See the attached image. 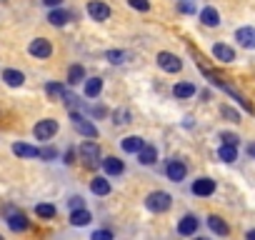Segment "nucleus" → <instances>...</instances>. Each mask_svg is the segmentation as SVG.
<instances>
[{"label": "nucleus", "mask_w": 255, "mask_h": 240, "mask_svg": "<svg viewBox=\"0 0 255 240\" xmlns=\"http://www.w3.org/2000/svg\"><path fill=\"white\" fill-rule=\"evenodd\" d=\"M145 205H148V210H153V213H165V210L173 205V198H170V193H165V190H155V193H150V195L145 198Z\"/></svg>", "instance_id": "nucleus-1"}, {"label": "nucleus", "mask_w": 255, "mask_h": 240, "mask_svg": "<svg viewBox=\"0 0 255 240\" xmlns=\"http://www.w3.org/2000/svg\"><path fill=\"white\" fill-rule=\"evenodd\" d=\"M70 123H73V128H75L80 135H85V138H98V128H95V123H90V120L83 118L80 113H70Z\"/></svg>", "instance_id": "nucleus-2"}, {"label": "nucleus", "mask_w": 255, "mask_h": 240, "mask_svg": "<svg viewBox=\"0 0 255 240\" xmlns=\"http://www.w3.org/2000/svg\"><path fill=\"white\" fill-rule=\"evenodd\" d=\"M80 155H83V163H85L88 168H95V165L100 163V148H98V143L85 140V143L80 145Z\"/></svg>", "instance_id": "nucleus-3"}, {"label": "nucleus", "mask_w": 255, "mask_h": 240, "mask_svg": "<svg viewBox=\"0 0 255 240\" xmlns=\"http://www.w3.org/2000/svg\"><path fill=\"white\" fill-rule=\"evenodd\" d=\"M35 138L38 140H50L55 133H58V120H53V118H45V120H40V123L35 125Z\"/></svg>", "instance_id": "nucleus-4"}, {"label": "nucleus", "mask_w": 255, "mask_h": 240, "mask_svg": "<svg viewBox=\"0 0 255 240\" xmlns=\"http://www.w3.org/2000/svg\"><path fill=\"white\" fill-rule=\"evenodd\" d=\"M158 65H160L165 73H180V68H183L180 58L173 55V53H158Z\"/></svg>", "instance_id": "nucleus-5"}, {"label": "nucleus", "mask_w": 255, "mask_h": 240, "mask_svg": "<svg viewBox=\"0 0 255 240\" xmlns=\"http://www.w3.org/2000/svg\"><path fill=\"white\" fill-rule=\"evenodd\" d=\"M88 15H90L93 20L103 23V20L110 18V8H108L105 3H100V0H90V3H88Z\"/></svg>", "instance_id": "nucleus-6"}, {"label": "nucleus", "mask_w": 255, "mask_h": 240, "mask_svg": "<svg viewBox=\"0 0 255 240\" xmlns=\"http://www.w3.org/2000/svg\"><path fill=\"white\" fill-rule=\"evenodd\" d=\"M28 50H30V55H35V58H50V55H53V45H50L45 38H35Z\"/></svg>", "instance_id": "nucleus-7"}, {"label": "nucleus", "mask_w": 255, "mask_h": 240, "mask_svg": "<svg viewBox=\"0 0 255 240\" xmlns=\"http://www.w3.org/2000/svg\"><path fill=\"white\" fill-rule=\"evenodd\" d=\"M165 173H168V178H170L173 183H180V180H185V175H188V168H185V163H180V160H170Z\"/></svg>", "instance_id": "nucleus-8"}, {"label": "nucleus", "mask_w": 255, "mask_h": 240, "mask_svg": "<svg viewBox=\"0 0 255 240\" xmlns=\"http://www.w3.org/2000/svg\"><path fill=\"white\" fill-rule=\"evenodd\" d=\"M193 193L200 195V198L213 195V193H215V180H210V178H198V180L193 183Z\"/></svg>", "instance_id": "nucleus-9"}, {"label": "nucleus", "mask_w": 255, "mask_h": 240, "mask_svg": "<svg viewBox=\"0 0 255 240\" xmlns=\"http://www.w3.org/2000/svg\"><path fill=\"white\" fill-rule=\"evenodd\" d=\"M213 55H215V60H223V63H233L235 60V50L228 48L225 43H215L213 45Z\"/></svg>", "instance_id": "nucleus-10"}, {"label": "nucleus", "mask_w": 255, "mask_h": 240, "mask_svg": "<svg viewBox=\"0 0 255 240\" xmlns=\"http://www.w3.org/2000/svg\"><path fill=\"white\" fill-rule=\"evenodd\" d=\"M198 230V218L195 215H183L180 223H178V233L180 235H193Z\"/></svg>", "instance_id": "nucleus-11"}, {"label": "nucleus", "mask_w": 255, "mask_h": 240, "mask_svg": "<svg viewBox=\"0 0 255 240\" xmlns=\"http://www.w3.org/2000/svg\"><path fill=\"white\" fill-rule=\"evenodd\" d=\"M235 40L243 45V48H255V28H240L235 33Z\"/></svg>", "instance_id": "nucleus-12"}, {"label": "nucleus", "mask_w": 255, "mask_h": 240, "mask_svg": "<svg viewBox=\"0 0 255 240\" xmlns=\"http://www.w3.org/2000/svg\"><path fill=\"white\" fill-rule=\"evenodd\" d=\"M13 153L18 158H40V150L35 145H28V143H15L13 145Z\"/></svg>", "instance_id": "nucleus-13"}, {"label": "nucleus", "mask_w": 255, "mask_h": 240, "mask_svg": "<svg viewBox=\"0 0 255 240\" xmlns=\"http://www.w3.org/2000/svg\"><path fill=\"white\" fill-rule=\"evenodd\" d=\"M8 225H10V230H15V233H23V230H28V218L23 215V213H10L8 215Z\"/></svg>", "instance_id": "nucleus-14"}, {"label": "nucleus", "mask_w": 255, "mask_h": 240, "mask_svg": "<svg viewBox=\"0 0 255 240\" xmlns=\"http://www.w3.org/2000/svg\"><path fill=\"white\" fill-rule=\"evenodd\" d=\"M200 20H203V25L215 28V25H220V13L215 8H203L200 10Z\"/></svg>", "instance_id": "nucleus-15"}, {"label": "nucleus", "mask_w": 255, "mask_h": 240, "mask_svg": "<svg viewBox=\"0 0 255 240\" xmlns=\"http://www.w3.org/2000/svg\"><path fill=\"white\" fill-rule=\"evenodd\" d=\"M3 80H5L10 88H20V85L25 83V75H23L20 70H13V68H8V70H3Z\"/></svg>", "instance_id": "nucleus-16"}, {"label": "nucleus", "mask_w": 255, "mask_h": 240, "mask_svg": "<svg viewBox=\"0 0 255 240\" xmlns=\"http://www.w3.org/2000/svg\"><path fill=\"white\" fill-rule=\"evenodd\" d=\"M173 95H175L178 100L193 98V95H195V85H193V83H188V80H183V83H178V85L173 88Z\"/></svg>", "instance_id": "nucleus-17"}, {"label": "nucleus", "mask_w": 255, "mask_h": 240, "mask_svg": "<svg viewBox=\"0 0 255 240\" xmlns=\"http://www.w3.org/2000/svg\"><path fill=\"white\" fill-rule=\"evenodd\" d=\"M138 160H140L143 165H153V163L158 160V150H155L153 145H148V143H145V145L138 150Z\"/></svg>", "instance_id": "nucleus-18"}, {"label": "nucleus", "mask_w": 255, "mask_h": 240, "mask_svg": "<svg viewBox=\"0 0 255 240\" xmlns=\"http://www.w3.org/2000/svg\"><path fill=\"white\" fill-rule=\"evenodd\" d=\"M218 158H220L223 163H233V160H238V145H228V143H223V145L218 148Z\"/></svg>", "instance_id": "nucleus-19"}, {"label": "nucleus", "mask_w": 255, "mask_h": 240, "mask_svg": "<svg viewBox=\"0 0 255 240\" xmlns=\"http://www.w3.org/2000/svg\"><path fill=\"white\" fill-rule=\"evenodd\" d=\"M120 145H123V150H125V153H138V150L145 145V140H143V138H138V135H128Z\"/></svg>", "instance_id": "nucleus-20"}, {"label": "nucleus", "mask_w": 255, "mask_h": 240, "mask_svg": "<svg viewBox=\"0 0 255 240\" xmlns=\"http://www.w3.org/2000/svg\"><path fill=\"white\" fill-rule=\"evenodd\" d=\"M103 168H105L108 175H120V173L125 170V165H123L120 158H105V160H103Z\"/></svg>", "instance_id": "nucleus-21"}, {"label": "nucleus", "mask_w": 255, "mask_h": 240, "mask_svg": "<svg viewBox=\"0 0 255 240\" xmlns=\"http://www.w3.org/2000/svg\"><path fill=\"white\" fill-rule=\"evenodd\" d=\"M90 190H93L95 195H108V193H110V183H108L103 175H95L93 183H90Z\"/></svg>", "instance_id": "nucleus-22"}, {"label": "nucleus", "mask_w": 255, "mask_h": 240, "mask_svg": "<svg viewBox=\"0 0 255 240\" xmlns=\"http://www.w3.org/2000/svg\"><path fill=\"white\" fill-rule=\"evenodd\" d=\"M90 220H93V218H90V213H88L85 208H75V210L70 213V223L78 225V228H80V225H88Z\"/></svg>", "instance_id": "nucleus-23"}, {"label": "nucleus", "mask_w": 255, "mask_h": 240, "mask_svg": "<svg viewBox=\"0 0 255 240\" xmlns=\"http://www.w3.org/2000/svg\"><path fill=\"white\" fill-rule=\"evenodd\" d=\"M208 228H210L215 235H228V233H230V228H228V225L223 223V218H218V215H210V218H208Z\"/></svg>", "instance_id": "nucleus-24"}, {"label": "nucleus", "mask_w": 255, "mask_h": 240, "mask_svg": "<svg viewBox=\"0 0 255 240\" xmlns=\"http://www.w3.org/2000/svg\"><path fill=\"white\" fill-rule=\"evenodd\" d=\"M70 18H73V15H70V13H65V10H60V8H53V13L48 15L50 25H58V28H60V25H65Z\"/></svg>", "instance_id": "nucleus-25"}, {"label": "nucleus", "mask_w": 255, "mask_h": 240, "mask_svg": "<svg viewBox=\"0 0 255 240\" xmlns=\"http://www.w3.org/2000/svg\"><path fill=\"white\" fill-rule=\"evenodd\" d=\"M100 90H103V80H100V78H90V80H85V95H88V98H98Z\"/></svg>", "instance_id": "nucleus-26"}, {"label": "nucleus", "mask_w": 255, "mask_h": 240, "mask_svg": "<svg viewBox=\"0 0 255 240\" xmlns=\"http://www.w3.org/2000/svg\"><path fill=\"white\" fill-rule=\"evenodd\" d=\"M83 80H85V68H83V65H70V70H68V83L75 85V83H83Z\"/></svg>", "instance_id": "nucleus-27"}, {"label": "nucleus", "mask_w": 255, "mask_h": 240, "mask_svg": "<svg viewBox=\"0 0 255 240\" xmlns=\"http://www.w3.org/2000/svg\"><path fill=\"white\" fill-rule=\"evenodd\" d=\"M45 93H48L50 98H65L68 90H65L60 83H48V85H45Z\"/></svg>", "instance_id": "nucleus-28"}, {"label": "nucleus", "mask_w": 255, "mask_h": 240, "mask_svg": "<svg viewBox=\"0 0 255 240\" xmlns=\"http://www.w3.org/2000/svg\"><path fill=\"white\" fill-rule=\"evenodd\" d=\"M35 213L40 215V218H55V205H50V203H40L38 208H35Z\"/></svg>", "instance_id": "nucleus-29"}, {"label": "nucleus", "mask_w": 255, "mask_h": 240, "mask_svg": "<svg viewBox=\"0 0 255 240\" xmlns=\"http://www.w3.org/2000/svg\"><path fill=\"white\" fill-rule=\"evenodd\" d=\"M128 5H130V8H135V10H150V3H148V0H128Z\"/></svg>", "instance_id": "nucleus-30"}, {"label": "nucleus", "mask_w": 255, "mask_h": 240, "mask_svg": "<svg viewBox=\"0 0 255 240\" xmlns=\"http://www.w3.org/2000/svg\"><path fill=\"white\" fill-rule=\"evenodd\" d=\"M110 63H123V58H125V53H120V50H108V55H105Z\"/></svg>", "instance_id": "nucleus-31"}, {"label": "nucleus", "mask_w": 255, "mask_h": 240, "mask_svg": "<svg viewBox=\"0 0 255 240\" xmlns=\"http://www.w3.org/2000/svg\"><path fill=\"white\" fill-rule=\"evenodd\" d=\"M220 140L228 145H238V135H233V133H220Z\"/></svg>", "instance_id": "nucleus-32"}, {"label": "nucleus", "mask_w": 255, "mask_h": 240, "mask_svg": "<svg viewBox=\"0 0 255 240\" xmlns=\"http://www.w3.org/2000/svg\"><path fill=\"white\" fill-rule=\"evenodd\" d=\"M110 238H113L110 230H98V233H93V240H110Z\"/></svg>", "instance_id": "nucleus-33"}, {"label": "nucleus", "mask_w": 255, "mask_h": 240, "mask_svg": "<svg viewBox=\"0 0 255 240\" xmlns=\"http://www.w3.org/2000/svg\"><path fill=\"white\" fill-rule=\"evenodd\" d=\"M55 155H58L55 148H45V150H40V158H45V160H53Z\"/></svg>", "instance_id": "nucleus-34"}, {"label": "nucleus", "mask_w": 255, "mask_h": 240, "mask_svg": "<svg viewBox=\"0 0 255 240\" xmlns=\"http://www.w3.org/2000/svg\"><path fill=\"white\" fill-rule=\"evenodd\" d=\"M118 118H120V120H118L120 125H125V123H130V120H128V118H130V115H128V110H120V113H118Z\"/></svg>", "instance_id": "nucleus-35"}, {"label": "nucleus", "mask_w": 255, "mask_h": 240, "mask_svg": "<svg viewBox=\"0 0 255 240\" xmlns=\"http://www.w3.org/2000/svg\"><path fill=\"white\" fill-rule=\"evenodd\" d=\"M180 10H183V13H195V5H193V3H185V0H183V3H180Z\"/></svg>", "instance_id": "nucleus-36"}, {"label": "nucleus", "mask_w": 255, "mask_h": 240, "mask_svg": "<svg viewBox=\"0 0 255 240\" xmlns=\"http://www.w3.org/2000/svg\"><path fill=\"white\" fill-rule=\"evenodd\" d=\"M223 115H225V118H230V120H240V118H238V113H235V110H230V108H223Z\"/></svg>", "instance_id": "nucleus-37"}, {"label": "nucleus", "mask_w": 255, "mask_h": 240, "mask_svg": "<svg viewBox=\"0 0 255 240\" xmlns=\"http://www.w3.org/2000/svg\"><path fill=\"white\" fill-rule=\"evenodd\" d=\"M70 208H73V210H75V208H83V198H78V195H75V198L70 200Z\"/></svg>", "instance_id": "nucleus-38"}, {"label": "nucleus", "mask_w": 255, "mask_h": 240, "mask_svg": "<svg viewBox=\"0 0 255 240\" xmlns=\"http://www.w3.org/2000/svg\"><path fill=\"white\" fill-rule=\"evenodd\" d=\"M43 3H45L48 8H58V5L63 3V0H43Z\"/></svg>", "instance_id": "nucleus-39"}, {"label": "nucleus", "mask_w": 255, "mask_h": 240, "mask_svg": "<svg viewBox=\"0 0 255 240\" xmlns=\"http://www.w3.org/2000/svg\"><path fill=\"white\" fill-rule=\"evenodd\" d=\"M93 115H98V118H103V115H105V108H103V105H98V108H93Z\"/></svg>", "instance_id": "nucleus-40"}, {"label": "nucleus", "mask_w": 255, "mask_h": 240, "mask_svg": "<svg viewBox=\"0 0 255 240\" xmlns=\"http://www.w3.org/2000/svg\"><path fill=\"white\" fill-rule=\"evenodd\" d=\"M248 153H250V155H253V158H255V143H253V145H250V148H248Z\"/></svg>", "instance_id": "nucleus-41"}, {"label": "nucleus", "mask_w": 255, "mask_h": 240, "mask_svg": "<svg viewBox=\"0 0 255 240\" xmlns=\"http://www.w3.org/2000/svg\"><path fill=\"white\" fill-rule=\"evenodd\" d=\"M248 238H250V240H255V230H248Z\"/></svg>", "instance_id": "nucleus-42"}]
</instances>
